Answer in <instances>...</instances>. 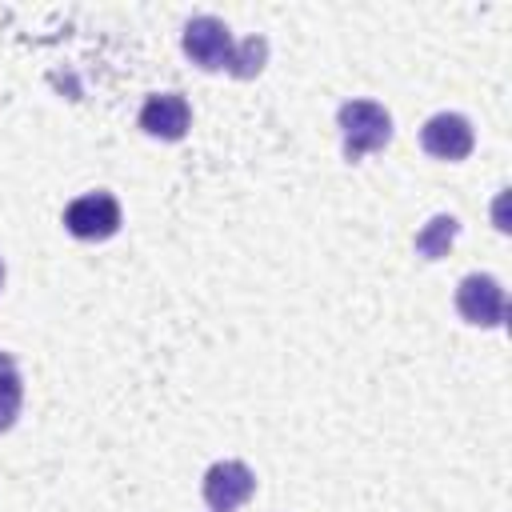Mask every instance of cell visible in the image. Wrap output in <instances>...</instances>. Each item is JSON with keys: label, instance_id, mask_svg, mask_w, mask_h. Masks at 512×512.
<instances>
[{"label": "cell", "instance_id": "cell-11", "mask_svg": "<svg viewBox=\"0 0 512 512\" xmlns=\"http://www.w3.org/2000/svg\"><path fill=\"white\" fill-rule=\"evenodd\" d=\"M0 368H12V356L8 352H0Z\"/></svg>", "mask_w": 512, "mask_h": 512}, {"label": "cell", "instance_id": "cell-1", "mask_svg": "<svg viewBox=\"0 0 512 512\" xmlns=\"http://www.w3.org/2000/svg\"><path fill=\"white\" fill-rule=\"evenodd\" d=\"M336 124H340L344 156L348 160H360L368 152H380L392 140V116L376 100H348V104H340Z\"/></svg>", "mask_w": 512, "mask_h": 512}, {"label": "cell", "instance_id": "cell-10", "mask_svg": "<svg viewBox=\"0 0 512 512\" xmlns=\"http://www.w3.org/2000/svg\"><path fill=\"white\" fill-rule=\"evenodd\" d=\"M264 56H268L264 36H248L244 44H236V48H232L228 72H232V76H240V80H248V76H256V72L264 68Z\"/></svg>", "mask_w": 512, "mask_h": 512}, {"label": "cell", "instance_id": "cell-2", "mask_svg": "<svg viewBox=\"0 0 512 512\" xmlns=\"http://www.w3.org/2000/svg\"><path fill=\"white\" fill-rule=\"evenodd\" d=\"M64 228L76 240H108V236H116V228H120V204H116V196L112 192L76 196L64 208Z\"/></svg>", "mask_w": 512, "mask_h": 512}, {"label": "cell", "instance_id": "cell-8", "mask_svg": "<svg viewBox=\"0 0 512 512\" xmlns=\"http://www.w3.org/2000/svg\"><path fill=\"white\" fill-rule=\"evenodd\" d=\"M456 232H460L456 216H432V220L416 232V252H420L424 260H440V256L452 248Z\"/></svg>", "mask_w": 512, "mask_h": 512}, {"label": "cell", "instance_id": "cell-6", "mask_svg": "<svg viewBox=\"0 0 512 512\" xmlns=\"http://www.w3.org/2000/svg\"><path fill=\"white\" fill-rule=\"evenodd\" d=\"M420 144L436 160H464L472 152V144H476V132L460 112H436V116L424 120Z\"/></svg>", "mask_w": 512, "mask_h": 512}, {"label": "cell", "instance_id": "cell-3", "mask_svg": "<svg viewBox=\"0 0 512 512\" xmlns=\"http://www.w3.org/2000/svg\"><path fill=\"white\" fill-rule=\"evenodd\" d=\"M456 312L468 320V324H480V328H496L504 324V288L496 276H484V272H472L456 284Z\"/></svg>", "mask_w": 512, "mask_h": 512}, {"label": "cell", "instance_id": "cell-4", "mask_svg": "<svg viewBox=\"0 0 512 512\" xmlns=\"http://www.w3.org/2000/svg\"><path fill=\"white\" fill-rule=\"evenodd\" d=\"M232 32L224 20L216 16H192L184 24V52L192 56V64H200L204 72H216V68H228L232 60Z\"/></svg>", "mask_w": 512, "mask_h": 512}, {"label": "cell", "instance_id": "cell-7", "mask_svg": "<svg viewBox=\"0 0 512 512\" xmlns=\"http://www.w3.org/2000/svg\"><path fill=\"white\" fill-rule=\"evenodd\" d=\"M192 124V108L180 92H156L144 100L140 108V128L148 136H160V140H180Z\"/></svg>", "mask_w": 512, "mask_h": 512}, {"label": "cell", "instance_id": "cell-5", "mask_svg": "<svg viewBox=\"0 0 512 512\" xmlns=\"http://www.w3.org/2000/svg\"><path fill=\"white\" fill-rule=\"evenodd\" d=\"M256 488V476L240 460H216L204 472V500L212 512H236Z\"/></svg>", "mask_w": 512, "mask_h": 512}, {"label": "cell", "instance_id": "cell-9", "mask_svg": "<svg viewBox=\"0 0 512 512\" xmlns=\"http://www.w3.org/2000/svg\"><path fill=\"white\" fill-rule=\"evenodd\" d=\"M24 404V380L16 368H0V432H8Z\"/></svg>", "mask_w": 512, "mask_h": 512}, {"label": "cell", "instance_id": "cell-12", "mask_svg": "<svg viewBox=\"0 0 512 512\" xmlns=\"http://www.w3.org/2000/svg\"><path fill=\"white\" fill-rule=\"evenodd\" d=\"M0 284H4V260H0Z\"/></svg>", "mask_w": 512, "mask_h": 512}]
</instances>
